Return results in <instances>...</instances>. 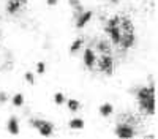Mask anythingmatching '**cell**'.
Listing matches in <instances>:
<instances>
[{"mask_svg": "<svg viewBox=\"0 0 158 139\" xmlns=\"http://www.w3.org/2000/svg\"><path fill=\"white\" fill-rule=\"evenodd\" d=\"M30 125L35 130H38L40 136H43V137H49L54 133V125L44 119H30Z\"/></svg>", "mask_w": 158, "mask_h": 139, "instance_id": "6da1fadb", "label": "cell"}, {"mask_svg": "<svg viewBox=\"0 0 158 139\" xmlns=\"http://www.w3.org/2000/svg\"><path fill=\"white\" fill-rule=\"evenodd\" d=\"M95 65L98 67V70L101 73H106V74H112V68H114V59L111 54H101L100 60H97Z\"/></svg>", "mask_w": 158, "mask_h": 139, "instance_id": "7a4b0ae2", "label": "cell"}, {"mask_svg": "<svg viewBox=\"0 0 158 139\" xmlns=\"http://www.w3.org/2000/svg\"><path fill=\"white\" fill-rule=\"evenodd\" d=\"M117 137H123V139H130V137H135L136 136V130L133 128L131 123H118L114 130Z\"/></svg>", "mask_w": 158, "mask_h": 139, "instance_id": "3957f363", "label": "cell"}, {"mask_svg": "<svg viewBox=\"0 0 158 139\" xmlns=\"http://www.w3.org/2000/svg\"><path fill=\"white\" fill-rule=\"evenodd\" d=\"M139 106L142 111H146L147 116H155V111H156V103H155V95L153 96H149L146 100H141L138 101Z\"/></svg>", "mask_w": 158, "mask_h": 139, "instance_id": "277c9868", "label": "cell"}, {"mask_svg": "<svg viewBox=\"0 0 158 139\" xmlns=\"http://www.w3.org/2000/svg\"><path fill=\"white\" fill-rule=\"evenodd\" d=\"M84 65H85V68H89V70H92L95 67V63H97V55H95V51L92 49V47H87L85 51H84Z\"/></svg>", "mask_w": 158, "mask_h": 139, "instance_id": "5b68a950", "label": "cell"}, {"mask_svg": "<svg viewBox=\"0 0 158 139\" xmlns=\"http://www.w3.org/2000/svg\"><path fill=\"white\" fill-rule=\"evenodd\" d=\"M135 41H136V38H135V32H130V33H122V38H120V44L123 51H128L135 46Z\"/></svg>", "mask_w": 158, "mask_h": 139, "instance_id": "8992f818", "label": "cell"}, {"mask_svg": "<svg viewBox=\"0 0 158 139\" xmlns=\"http://www.w3.org/2000/svg\"><path fill=\"white\" fill-rule=\"evenodd\" d=\"M104 32H106L111 38V43L112 44H118L120 43V38H122V30L118 29V27H104Z\"/></svg>", "mask_w": 158, "mask_h": 139, "instance_id": "52a82bcc", "label": "cell"}, {"mask_svg": "<svg viewBox=\"0 0 158 139\" xmlns=\"http://www.w3.org/2000/svg\"><path fill=\"white\" fill-rule=\"evenodd\" d=\"M92 16H94V13L92 11H89V10H84L81 14H79L77 18H76V29H82L84 25H87V22L92 19Z\"/></svg>", "mask_w": 158, "mask_h": 139, "instance_id": "ba28073f", "label": "cell"}, {"mask_svg": "<svg viewBox=\"0 0 158 139\" xmlns=\"http://www.w3.org/2000/svg\"><path fill=\"white\" fill-rule=\"evenodd\" d=\"M6 130H8V133L13 134V136H18V134H19V120H18V117L11 116V117L8 119V122H6Z\"/></svg>", "mask_w": 158, "mask_h": 139, "instance_id": "9c48e42d", "label": "cell"}, {"mask_svg": "<svg viewBox=\"0 0 158 139\" xmlns=\"http://www.w3.org/2000/svg\"><path fill=\"white\" fill-rule=\"evenodd\" d=\"M118 29H120L123 33L135 32V25H133V21H131L130 18H127V16L120 18V22H118Z\"/></svg>", "mask_w": 158, "mask_h": 139, "instance_id": "30bf717a", "label": "cell"}, {"mask_svg": "<svg viewBox=\"0 0 158 139\" xmlns=\"http://www.w3.org/2000/svg\"><path fill=\"white\" fill-rule=\"evenodd\" d=\"M82 44H84V38H82V36H79V38H76V40H74V41L71 43V46H70V54H71V55L77 54L79 51H81Z\"/></svg>", "mask_w": 158, "mask_h": 139, "instance_id": "8fae6325", "label": "cell"}, {"mask_svg": "<svg viewBox=\"0 0 158 139\" xmlns=\"http://www.w3.org/2000/svg\"><path fill=\"white\" fill-rule=\"evenodd\" d=\"M98 112H100V116H101V117H109L111 114L114 112V106H112L111 103H103V104L100 106Z\"/></svg>", "mask_w": 158, "mask_h": 139, "instance_id": "7c38bea8", "label": "cell"}, {"mask_svg": "<svg viewBox=\"0 0 158 139\" xmlns=\"http://www.w3.org/2000/svg\"><path fill=\"white\" fill-rule=\"evenodd\" d=\"M68 126H70L71 130H82L84 126H85V122L82 119H79V117H74V119H71L68 122Z\"/></svg>", "mask_w": 158, "mask_h": 139, "instance_id": "4fadbf2b", "label": "cell"}, {"mask_svg": "<svg viewBox=\"0 0 158 139\" xmlns=\"http://www.w3.org/2000/svg\"><path fill=\"white\" fill-rule=\"evenodd\" d=\"M21 6H22L21 3L15 2V0H10V2L6 3V13L8 14H16V13H19Z\"/></svg>", "mask_w": 158, "mask_h": 139, "instance_id": "5bb4252c", "label": "cell"}, {"mask_svg": "<svg viewBox=\"0 0 158 139\" xmlns=\"http://www.w3.org/2000/svg\"><path fill=\"white\" fill-rule=\"evenodd\" d=\"M65 103H67V108H68L71 112H77L79 109H81V103H79L77 100H74V98H70V100H67Z\"/></svg>", "mask_w": 158, "mask_h": 139, "instance_id": "9a60e30c", "label": "cell"}, {"mask_svg": "<svg viewBox=\"0 0 158 139\" xmlns=\"http://www.w3.org/2000/svg\"><path fill=\"white\" fill-rule=\"evenodd\" d=\"M97 49L100 51L101 54H111V46L104 41V40H101V41L97 43Z\"/></svg>", "mask_w": 158, "mask_h": 139, "instance_id": "2e32d148", "label": "cell"}, {"mask_svg": "<svg viewBox=\"0 0 158 139\" xmlns=\"http://www.w3.org/2000/svg\"><path fill=\"white\" fill-rule=\"evenodd\" d=\"M11 103H13V106L21 108V106L24 104V95H22V93H16L15 96L11 98Z\"/></svg>", "mask_w": 158, "mask_h": 139, "instance_id": "e0dca14e", "label": "cell"}, {"mask_svg": "<svg viewBox=\"0 0 158 139\" xmlns=\"http://www.w3.org/2000/svg\"><path fill=\"white\" fill-rule=\"evenodd\" d=\"M65 101H67V96H65L62 92H57V93H54V103L57 104V106H62Z\"/></svg>", "mask_w": 158, "mask_h": 139, "instance_id": "ac0fdd59", "label": "cell"}, {"mask_svg": "<svg viewBox=\"0 0 158 139\" xmlns=\"http://www.w3.org/2000/svg\"><path fill=\"white\" fill-rule=\"evenodd\" d=\"M118 22H120V16H112L109 21H108V27H118Z\"/></svg>", "mask_w": 158, "mask_h": 139, "instance_id": "d6986e66", "label": "cell"}, {"mask_svg": "<svg viewBox=\"0 0 158 139\" xmlns=\"http://www.w3.org/2000/svg\"><path fill=\"white\" fill-rule=\"evenodd\" d=\"M24 79L27 81L30 85H33V84H35V74H33V73H30V71H27V73L24 74Z\"/></svg>", "mask_w": 158, "mask_h": 139, "instance_id": "ffe728a7", "label": "cell"}, {"mask_svg": "<svg viewBox=\"0 0 158 139\" xmlns=\"http://www.w3.org/2000/svg\"><path fill=\"white\" fill-rule=\"evenodd\" d=\"M44 71H46V63L44 62H38L36 63V73L38 74H44Z\"/></svg>", "mask_w": 158, "mask_h": 139, "instance_id": "44dd1931", "label": "cell"}, {"mask_svg": "<svg viewBox=\"0 0 158 139\" xmlns=\"http://www.w3.org/2000/svg\"><path fill=\"white\" fill-rule=\"evenodd\" d=\"M46 3H48L49 6H56V5L59 3V0H46Z\"/></svg>", "mask_w": 158, "mask_h": 139, "instance_id": "7402d4cb", "label": "cell"}, {"mask_svg": "<svg viewBox=\"0 0 158 139\" xmlns=\"http://www.w3.org/2000/svg\"><path fill=\"white\" fill-rule=\"evenodd\" d=\"M6 98H8V96H6V93H5V92H3V93H0V103H5Z\"/></svg>", "mask_w": 158, "mask_h": 139, "instance_id": "603a6c76", "label": "cell"}, {"mask_svg": "<svg viewBox=\"0 0 158 139\" xmlns=\"http://www.w3.org/2000/svg\"><path fill=\"white\" fill-rule=\"evenodd\" d=\"M15 2H18V3H21V5H24V3H27V0H15Z\"/></svg>", "mask_w": 158, "mask_h": 139, "instance_id": "cb8c5ba5", "label": "cell"}, {"mask_svg": "<svg viewBox=\"0 0 158 139\" xmlns=\"http://www.w3.org/2000/svg\"><path fill=\"white\" fill-rule=\"evenodd\" d=\"M111 2H112V3H117V2H118V0H111Z\"/></svg>", "mask_w": 158, "mask_h": 139, "instance_id": "d4e9b609", "label": "cell"}, {"mask_svg": "<svg viewBox=\"0 0 158 139\" xmlns=\"http://www.w3.org/2000/svg\"><path fill=\"white\" fill-rule=\"evenodd\" d=\"M0 19H2V18H0Z\"/></svg>", "mask_w": 158, "mask_h": 139, "instance_id": "484cf974", "label": "cell"}]
</instances>
